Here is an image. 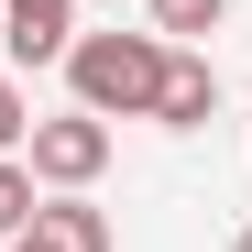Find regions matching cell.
Wrapping results in <instances>:
<instances>
[{
    "label": "cell",
    "instance_id": "1",
    "mask_svg": "<svg viewBox=\"0 0 252 252\" xmlns=\"http://www.w3.org/2000/svg\"><path fill=\"white\" fill-rule=\"evenodd\" d=\"M164 33H77L66 44V88H77V110H121V121H154V88H164Z\"/></svg>",
    "mask_w": 252,
    "mask_h": 252
},
{
    "label": "cell",
    "instance_id": "2",
    "mask_svg": "<svg viewBox=\"0 0 252 252\" xmlns=\"http://www.w3.org/2000/svg\"><path fill=\"white\" fill-rule=\"evenodd\" d=\"M22 164H33V187H99V164H110V121L99 110H55V121H33V143H22Z\"/></svg>",
    "mask_w": 252,
    "mask_h": 252
},
{
    "label": "cell",
    "instance_id": "3",
    "mask_svg": "<svg viewBox=\"0 0 252 252\" xmlns=\"http://www.w3.org/2000/svg\"><path fill=\"white\" fill-rule=\"evenodd\" d=\"M0 44H11L22 66H66V44H77V0H0Z\"/></svg>",
    "mask_w": 252,
    "mask_h": 252
},
{
    "label": "cell",
    "instance_id": "4",
    "mask_svg": "<svg viewBox=\"0 0 252 252\" xmlns=\"http://www.w3.org/2000/svg\"><path fill=\"white\" fill-rule=\"evenodd\" d=\"M121 230H110V208H88V197H44L33 208V230L11 241V252H110Z\"/></svg>",
    "mask_w": 252,
    "mask_h": 252
},
{
    "label": "cell",
    "instance_id": "5",
    "mask_svg": "<svg viewBox=\"0 0 252 252\" xmlns=\"http://www.w3.org/2000/svg\"><path fill=\"white\" fill-rule=\"evenodd\" d=\"M208 110H220V66L176 44V55H164V88H154V121H164V132H197Z\"/></svg>",
    "mask_w": 252,
    "mask_h": 252
},
{
    "label": "cell",
    "instance_id": "6",
    "mask_svg": "<svg viewBox=\"0 0 252 252\" xmlns=\"http://www.w3.org/2000/svg\"><path fill=\"white\" fill-rule=\"evenodd\" d=\"M33 208H44V197H33V164H22V154H0V241H22V230H33Z\"/></svg>",
    "mask_w": 252,
    "mask_h": 252
},
{
    "label": "cell",
    "instance_id": "7",
    "mask_svg": "<svg viewBox=\"0 0 252 252\" xmlns=\"http://www.w3.org/2000/svg\"><path fill=\"white\" fill-rule=\"evenodd\" d=\"M220 11L230 0H154V33L164 44H197V33H220Z\"/></svg>",
    "mask_w": 252,
    "mask_h": 252
},
{
    "label": "cell",
    "instance_id": "8",
    "mask_svg": "<svg viewBox=\"0 0 252 252\" xmlns=\"http://www.w3.org/2000/svg\"><path fill=\"white\" fill-rule=\"evenodd\" d=\"M11 143H33V110H22V88H11V77H0V154H11Z\"/></svg>",
    "mask_w": 252,
    "mask_h": 252
},
{
    "label": "cell",
    "instance_id": "9",
    "mask_svg": "<svg viewBox=\"0 0 252 252\" xmlns=\"http://www.w3.org/2000/svg\"><path fill=\"white\" fill-rule=\"evenodd\" d=\"M230 252H252V230H241V241H230Z\"/></svg>",
    "mask_w": 252,
    "mask_h": 252
}]
</instances>
